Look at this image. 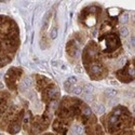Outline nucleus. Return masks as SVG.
<instances>
[{
	"label": "nucleus",
	"mask_w": 135,
	"mask_h": 135,
	"mask_svg": "<svg viewBox=\"0 0 135 135\" xmlns=\"http://www.w3.org/2000/svg\"><path fill=\"white\" fill-rule=\"evenodd\" d=\"M20 46L19 28L14 21L0 16V67L9 64Z\"/></svg>",
	"instance_id": "nucleus-1"
},
{
	"label": "nucleus",
	"mask_w": 135,
	"mask_h": 135,
	"mask_svg": "<svg viewBox=\"0 0 135 135\" xmlns=\"http://www.w3.org/2000/svg\"><path fill=\"white\" fill-rule=\"evenodd\" d=\"M101 54L98 46L94 41H90L83 51V65L92 79H102L108 74Z\"/></svg>",
	"instance_id": "nucleus-2"
},
{
	"label": "nucleus",
	"mask_w": 135,
	"mask_h": 135,
	"mask_svg": "<svg viewBox=\"0 0 135 135\" xmlns=\"http://www.w3.org/2000/svg\"><path fill=\"white\" fill-rule=\"evenodd\" d=\"M133 118L127 108L117 107L106 116L105 127L109 133H118L127 128H131Z\"/></svg>",
	"instance_id": "nucleus-3"
},
{
	"label": "nucleus",
	"mask_w": 135,
	"mask_h": 135,
	"mask_svg": "<svg viewBox=\"0 0 135 135\" xmlns=\"http://www.w3.org/2000/svg\"><path fill=\"white\" fill-rule=\"evenodd\" d=\"M98 49L102 54L108 57H113L121 50V41L117 32L109 31L103 34L98 38Z\"/></svg>",
	"instance_id": "nucleus-4"
},
{
	"label": "nucleus",
	"mask_w": 135,
	"mask_h": 135,
	"mask_svg": "<svg viewBox=\"0 0 135 135\" xmlns=\"http://www.w3.org/2000/svg\"><path fill=\"white\" fill-rule=\"evenodd\" d=\"M101 14V8L92 5V7L83 9L80 13V21L85 27H93L96 25L97 20Z\"/></svg>",
	"instance_id": "nucleus-5"
},
{
	"label": "nucleus",
	"mask_w": 135,
	"mask_h": 135,
	"mask_svg": "<svg viewBox=\"0 0 135 135\" xmlns=\"http://www.w3.org/2000/svg\"><path fill=\"white\" fill-rule=\"evenodd\" d=\"M22 74H23V70L21 69V68L13 67V68H11V69H9V71L4 77V80H5V83H7L8 88L10 89L11 91H15L16 90Z\"/></svg>",
	"instance_id": "nucleus-6"
},
{
	"label": "nucleus",
	"mask_w": 135,
	"mask_h": 135,
	"mask_svg": "<svg viewBox=\"0 0 135 135\" xmlns=\"http://www.w3.org/2000/svg\"><path fill=\"white\" fill-rule=\"evenodd\" d=\"M116 76L122 82H130V81H132L134 79V64H132V62H129L122 69L117 71Z\"/></svg>",
	"instance_id": "nucleus-7"
},
{
	"label": "nucleus",
	"mask_w": 135,
	"mask_h": 135,
	"mask_svg": "<svg viewBox=\"0 0 135 135\" xmlns=\"http://www.w3.org/2000/svg\"><path fill=\"white\" fill-rule=\"evenodd\" d=\"M116 135H134V133H132V131H121V132H118Z\"/></svg>",
	"instance_id": "nucleus-8"
}]
</instances>
